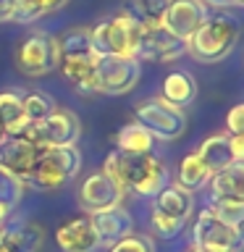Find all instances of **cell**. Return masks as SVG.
I'll use <instances>...</instances> for the list:
<instances>
[{
	"label": "cell",
	"instance_id": "cell-32",
	"mask_svg": "<svg viewBox=\"0 0 244 252\" xmlns=\"http://www.w3.org/2000/svg\"><path fill=\"white\" fill-rule=\"evenodd\" d=\"M226 129L228 137H244V105H234L226 113Z\"/></svg>",
	"mask_w": 244,
	"mask_h": 252
},
{
	"label": "cell",
	"instance_id": "cell-14",
	"mask_svg": "<svg viewBox=\"0 0 244 252\" xmlns=\"http://www.w3.org/2000/svg\"><path fill=\"white\" fill-rule=\"evenodd\" d=\"M205 21H208V3L205 0H168L160 27H165L171 34L186 42Z\"/></svg>",
	"mask_w": 244,
	"mask_h": 252
},
{
	"label": "cell",
	"instance_id": "cell-17",
	"mask_svg": "<svg viewBox=\"0 0 244 252\" xmlns=\"http://www.w3.org/2000/svg\"><path fill=\"white\" fill-rule=\"evenodd\" d=\"M90 220L100 236V244H113L118 239H123V236L134 234V218L121 205H116L110 210H102V213H94V216H90Z\"/></svg>",
	"mask_w": 244,
	"mask_h": 252
},
{
	"label": "cell",
	"instance_id": "cell-13",
	"mask_svg": "<svg viewBox=\"0 0 244 252\" xmlns=\"http://www.w3.org/2000/svg\"><path fill=\"white\" fill-rule=\"evenodd\" d=\"M197 158L205 163V168L220 173L231 165L244 160V137H228V134H213L197 147Z\"/></svg>",
	"mask_w": 244,
	"mask_h": 252
},
{
	"label": "cell",
	"instance_id": "cell-26",
	"mask_svg": "<svg viewBox=\"0 0 244 252\" xmlns=\"http://www.w3.org/2000/svg\"><path fill=\"white\" fill-rule=\"evenodd\" d=\"M208 181H210V171L205 168V163L197 158V153H189L179 165V187L192 192V189L205 187Z\"/></svg>",
	"mask_w": 244,
	"mask_h": 252
},
{
	"label": "cell",
	"instance_id": "cell-4",
	"mask_svg": "<svg viewBox=\"0 0 244 252\" xmlns=\"http://www.w3.org/2000/svg\"><path fill=\"white\" fill-rule=\"evenodd\" d=\"M142 27L129 16L116 13L90 29V47L94 55H126L137 58Z\"/></svg>",
	"mask_w": 244,
	"mask_h": 252
},
{
	"label": "cell",
	"instance_id": "cell-21",
	"mask_svg": "<svg viewBox=\"0 0 244 252\" xmlns=\"http://www.w3.org/2000/svg\"><path fill=\"white\" fill-rule=\"evenodd\" d=\"M27 113H24V102L19 92H0V126H3L5 137L21 134L27 126Z\"/></svg>",
	"mask_w": 244,
	"mask_h": 252
},
{
	"label": "cell",
	"instance_id": "cell-31",
	"mask_svg": "<svg viewBox=\"0 0 244 252\" xmlns=\"http://www.w3.org/2000/svg\"><path fill=\"white\" fill-rule=\"evenodd\" d=\"M108 252H155V244L145 234H129V236L110 244Z\"/></svg>",
	"mask_w": 244,
	"mask_h": 252
},
{
	"label": "cell",
	"instance_id": "cell-35",
	"mask_svg": "<svg viewBox=\"0 0 244 252\" xmlns=\"http://www.w3.org/2000/svg\"><path fill=\"white\" fill-rule=\"evenodd\" d=\"M5 216H8V210H3V208H0V226L5 223Z\"/></svg>",
	"mask_w": 244,
	"mask_h": 252
},
{
	"label": "cell",
	"instance_id": "cell-19",
	"mask_svg": "<svg viewBox=\"0 0 244 252\" xmlns=\"http://www.w3.org/2000/svg\"><path fill=\"white\" fill-rule=\"evenodd\" d=\"M58 68L63 71L66 82L74 84L79 92L94 94V71H97V55L94 53H82V55L61 58Z\"/></svg>",
	"mask_w": 244,
	"mask_h": 252
},
{
	"label": "cell",
	"instance_id": "cell-24",
	"mask_svg": "<svg viewBox=\"0 0 244 252\" xmlns=\"http://www.w3.org/2000/svg\"><path fill=\"white\" fill-rule=\"evenodd\" d=\"M210 197H244V168L242 163L210 176Z\"/></svg>",
	"mask_w": 244,
	"mask_h": 252
},
{
	"label": "cell",
	"instance_id": "cell-20",
	"mask_svg": "<svg viewBox=\"0 0 244 252\" xmlns=\"http://www.w3.org/2000/svg\"><path fill=\"white\" fill-rule=\"evenodd\" d=\"M163 102H168L173 108H181L184 110L186 105H192L194 97H197V82L189 71H171L168 76L163 79L160 84V94H157Z\"/></svg>",
	"mask_w": 244,
	"mask_h": 252
},
{
	"label": "cell",
	"instance_id": "cell-34",
	"mask_svg": "<svg viewBox=\"0 0 244 252\" xmlns=\"http://www.w3.org/2000/svg\"><path fill=\"white\" fill-rule=\"evenodd\" d=\"M205 3L218 5V8H239V5H244V0H205Z\"/></svg>",
	"mask_w": 244,
	"mask_h": 252
},
{
	"label": "cell",
	"instance_id": "cell-18",
	"mask_svg": "<svg viewBox=\"0 0 244 252\" xmlns=\"http://www.w3.org/2000/svg\"><path fill=\"white\" fill-rule=\"evenodd\" d=\"M45 231L37 223L0 226V252H39Z\"/></svg>",
	"mask_w": 244,
	"mask_h": 252
},
{
	"label": "cell",
	"instance_id": "cell-22",
	"mask_svg": "<svg viewBox=\"0 0 244 252\" xmlns=\"http://www.w3.org/2000/svg\"><path fill=\"white\" fill-rule=\"evenodd\" d=\"M116 150L118 153H131V155H139V153H152L155 147V137L150 134L142 124L131 121L126 124L121 131L116 134Z\"/></svg>",
	"mask_w": 244,
	"mask_h": 252
},
{
	"label": "cell",
	"instance_id": "cell-15",
	"mask_svg": "<svg viewBox=\"0 0 244 252\" xmlns=\"http://www.w3.org/2000/svg\"><path fill=\"white\" fill-rule=\"evenodd\" d=\"M42 150L47 147H39L34 142H29L27 137H21V134H13V137H5L0 142V165L8 168L13 176H19L21 181H27L37 158L42 155Z\"/></svg>",
	"mask_w": 244,
	"mask_h": 252
},
{
	"label": "cell",
	"instance_id": "cell-7",
	"mask_svg": "<svg viewBox=\"0 0 244 252\" xmlns=\"http://www.w3.org/2000/svg\"><path fill=\"white\" fill-rule=\"evenodd\" d=\"M21 137H27L39 147H74L82 137V124L74 110L55 108L42 121L24 126Z\"/></svg>",
	"mask_w": 244,
	"mask_h": 252
},
{
	"label": "cell",
	"instance_id": "cell-28",
	"mask_svg": "<svg viewBox=\"0 0 244 252\" xmlns=\"http://www.w3.org/2000/svg\"><path fill=\"white\" fill-rule=\"evenodd\" d=\"M24 181L19 176H13L8 168H3L0 165V208L11 213L16 205L21 202V197H24Z\"/></svg>",
	"mask_w": 244,
	"mask_h": 252
},
{
	"label": "cell",
	"instance_id": "cell-16",
	"mask_svg": "<svg viewBox=\"0 0 244 252\" xmlns=\"http://www.w3.org/2000/svg\"><path fill=\"white\" fill-rule=\"evenodd\" d=\"M55 244L61 247V252H94L100 247V236L90 216H79L55 231Z\"/></svg>",
	"mask_w": 244,
	"mask_h": 252
},
{
	"label": "cell",
	"instance_id": "cell-30",
	"mask_svg": "<svg viewBox=\"0 0 244 252\" xmlns=\"http://www.w3.org/2000/svg\"><path fill=\"white\" fill-rule=\"evenodd\" d=\"M21 102H24V113H27L29 124L42 121V118H47L55 108H58L55 100L50 97V94H45V92H29L27 97H21Z\"/></svg>",
	"mask_w": 244,
	"mask_h": 252
},
{
	"label": "cell",
	"instance_id": "cell-36",
	"mask_svg": "<svg viewBox=\"0 0 244 252\" xmlns=\"http://www.w3.org/2000/svg\"><path fill=\"white\" fill-rule=\"evenodd\" d=\"M192 252H215V250H202V247H194Z\"/></svg>",
	"mask_w": 244,
	"mask_h": 252
},
{
	"label": "cell",
	"instance_id": "cell-23",
	"mask_svg": "<svg viewBox=\"0 0 244 252\" xmlns=\"http://www.w3.org/2000/svg\"><path fill=\"white\" fill-rule=\"evenodd\" d=\"M168 8V0H126L123 3V16H129L131 21H137L142 29L157 27L163 21V13Z\"/></svg>",
	"mask_w": 244,
	"mask_h": 252
},
{
	"label": "cell",
	"instance_id": "cell-27",
	"mask_svg": "<svg viewBox=\"0 0 244 252\" xmlns=\"http://www.w3.org/2000/svg\"><path fill=\"white\" fill-rule=\"evenodd\" d=\"M215 218H220L228 226H239L244 220V197H210V208Z\"/></svg>",
	"mask_w": 244,
	"mask_h": 252
},
{
	"label": "cell",
	"instance_id": "cell-9",
	"mask_svg": "<svg viewBox=\"0 0 244 252\" xmlns=\"http://www.w3.org/2000/svg\"><path fill=\"white\" fill-rule=\"evenodd\" d=\"M139 61L126 55H97V71H94V92L100 94H118L131 92L139 84Z\"/></svg>",
	"mask_w": 244,
	"mask_h": 252
},
{
	"label": "cell",
	"instance_id": "cell-6",
	"mask_svg": "<svg viewBox=\"0 0 244 252\" xmlns=\"http://www.w3.org/2000/svg\"><path fill=\"white\" fill-rule=\"evenodd\" d=\"M13 63L29 79H39V76L53 74L61 63L58 37L47 34V32H34V34L24 37L13 53Z\"/></svg>",
	"mask_w": 244,
	"mask_h": 252
},
{
	"label": "cell",
	"instance_id": "cell-1",
	"mask_svg": "<svg viewBox=\"0 0 244 252\" xmlns=\"http://www.w3.org/2000/svg\"><path fill=\"white\" fill-rule=\"evenodd\" d=\"M102 173H108L123 192H134L142 197H155L160 189L168 187L165 163L155 153L131 155L113 150L102 163Z\"/></svg>",
	"mask_w": 244,
	"mask_h": 252
},
{
	"label": "cell",
	"instance_id": "cell-8",
	"mask_svg": "<svg viewBox=\"0 0 244 252\" xmlns=\"http://www.w3.org/2000/svg\"><path fill=\"white\" fill-rule=\"evenodd\" d=\"M134 116H137V124H142L160 142H173L186 131V113L181 108L163 102L160 97H147L137 102Z\"/></svg>",
	"mask_w": 244,
	"mask_h": 252
},
{
	"label": "cell",
	"instance_id": "cell-29",
	"mask_svg": "<svg viewBox=\"0 0 244 252\" xmlns=\"http://www.w3.org/2000/svg\"><path fill=\"white\" fill-rule=\"evenodd\" d=\"M58 53H61V58L92 53V47H90V29L79 27V29H68L66 34H61L58 37Z\"/></svg>",
	"mask_w": 244,
	"mask_h": 252
},
{
	"label": "cell",
	"instance_id": "cell-37",
	"mask_svg": "<svg viewBox=\"0 0 244 252\" xmlns=\"http://www.w3.org/2000/svg\"><path fill=\"white\" fill-rule=\"evenodd\" d=\"M5 139V131H3V126H0V142H3Z\"/></svg>",
	"mask_w": 244,
	"mask_h": 252
},
{
	"label": "cell",
	"instance_id": "cell-33",
	"mask_svg": "<svg viewBox=\"0 0 244 252\" xmlns=\"http://www.w3.org/2000/svg\"><path fill=\"white\" fill-rule=\"evenodd\" d=\"M16 19V0H0V24Z\"/></svg>",
	"mask_w": 244,
	"mask_h": 252
},
{
	"label": "cell",
	"instance_id": "cell-5",
	"mask_svg": "<svg viewBox=\"0 0 244 252\" xmlns=\"http://www.w3.org/2000/svg\"><path fill=\"white\" fill-rule=\"evenodd\" d=\"M194 210V197L189 189L173 184V187H165L155 194V205H152V213H150V223H152V231L163 239H173L184 223L189 220Z\"/></svg>",
	"mask_w": 244,
	"mask_h": 252
},
{
	"label": "cell",
	"instance_id": "cell-11",
	"mask_svg": "<svg viewBox=\"0 0 244 252\" xmlns=\"http://www.w3.org/2000/svg\"><path fill=\"white\" fill-rule=\"evenodd\" d=\"M76 200H79V208H82L87 216H94V213H102V210H110V208H116V205H121L123 189L118 187L108 173L94 171L82 181Z\"/></svg>",
	"mask_w": 244,
	"mask_h": 252
},
{
	"label": "cell",
	"instance_id": "cell-2",
	"mask_svg": "<svg viewBox=\"0 0 244 252\" xmlns=\"http://www.w3.org/2000/svg\"><path fill=\"white\" fill-rule=\"evenodd\" d=\"M239 21L234 16H213L186 39V53L197 63L213 66L226 61L239 42Z\"/></svg>",
	"mask_w": 244,
	"mask_h": 252
},
{
	"label": "cell",
	"instance_id": "cell-12",
	"mask_svg": "<svg viewBox=\"0 0 244 252\" xmlns=\"http://www.w3.org/2000/svg\"><path fill=\"white\" fill-rule=\"evenodd\" d=\"M181 55H186V42L171 34L165 27H147L142 29L137 61H152V63H173Z\"/></svg>",
	"mask_w": 244,
	"mask_h": 252
},
{
	"label": "cell",
	"instance_id": "cell-3",
	"mask_svg": "<svg viewBox=\"0 0 244 252\" xmlns=\"http://www.w3.org/2000/svg\"><path fill=\"white\" fill-rule=\"evenodd\" d=\"M79 171H82V153L76 150V145L74 147H47L37 158L34 168L29 171L24 184L34 187L39 192H55V189L66 187L68 181H74Z\"/></svg>",
	"mask_w": 244,
	"mask_h": 252
},
{
	"label": "cell",
	"instance_id": "cell-10",
	"mask_svg": "<svg viewBox=\"0 0 244 252\" xmlns=\"http://www.w3.org/2000/svg\"><path fill=\"white\" fill-rule=\"evenodd\" d=\"M194 247L202 250H215V252H236L242 247V228L228 226L220 218H215L210 210H202L194 218Z\"/></svg>",
	"mask_w": 244,
	"mask_h": 252
},
{
	"label": "cell",
	"instance_id": "cell-25",
	"mask_svg": "<svg viewBox=\"0 0 244 252\" xmlns=\"http://www.w3.org/2000/svg\"><path fill=\"white\" fill-rule=\"evenodd\" d=\"M68 0H16V19L19 24H34L45 16L61 11Z\"/></svg>",
	"mask_w": 244,
	"mask_h": 252
}]
</instances>
